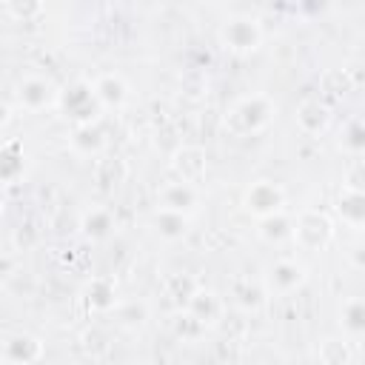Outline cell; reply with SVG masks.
I'll list each match as a JSON object with an SVG mask.
<instances>
[{
    "mask_svg": "<svg viewBox=\"0 0 365 365\" xmlns=\"http://www.w3.org/2000/svg\"><path fill=\"white\" fill-rule=\"evenodd\" d=\"M277 114V103L257 91V94H245L240 100H234L225 114H222V128L231 134V137H251V134H259L271 125Z\"/></svg>",
    "mask_w": 365,
    "mask_h": 365,
    "instance_id": "6da1fadb",
    "label": "cell"
},
{
    "mask_svg": "<svg viewBox=\"0 0 365 365\" xmlns=\"http://www.w3.org/2000/svg\"><path fill=\"white\" fill-rule=\"evenodd\" d=\"M336 237V222L328 211L322 208H305L294 217V231H291V242L299 251L317 254L325 251Z\"/></svg>",
    "mask_w": 365,
    "mask_h": 365,
    "instance_id": "7a4b0ae2",
    "label": "cell"
},
{
    "mask_svg": "<svg viewBox=\"0 0 365 365\" xmlns=\"http://www.w3.org/2000/svg\"><path fill=\"white\" fill-rule=\"evenodd\" d=\"M217 40L231 54H251L262 43V26L251 14H231V17H225L220 23Z\"/></svg>",
    "mask_w": 365,
    "mask_h": 365,
    "instance_id": "3957f363",
    "label": "cell"
},
{
    "mask_svg": "<svg viewBox=\"0 0 365 365\" xmlns=\"http://www.w3.org/2000/svg\"><path fill=\"white\" fill-rule=\"evenodd\" d=\"M242 211L254 220H265L271 214L285 211L288 205V194L277 180H254L245 191H242Z\"/></svg>",
    "mask_w": 365,
    "mask_h": 365,
    "instance_id": "277c9868",
    "label": "cell"
},
{
    "mask_svg": "<svg viewBox=\"0 0 365 365\" xmlns=\"http://www.w3.org/2000/svg\"><path fill=\"white\" fill-rule=\"evenodd\" d=\"M57 106L66 111V117L74 123V125H86V123H97L100 117V103L91 91V83L88 80H74L68 83L66 88H60V100Z\"/></svg>",
    "mask_w": 365,
    "mask_h": 365,
    "instance_id": "5b68a950",
    "label": "cell"
},
{
    "mask_svg": "<svg viewBox=\"0 0 365 365\" xmlns=\"http://www.w3.org/2000/svg\"><path fill=\"white\" fill-rule=\"evenodd\" d=\"M14 97H17V106H20L23 111L37 114V111H46V108L57 106V100H60V86H57L51 77H46V74H26L23 80H17Z\"/></svg>",
    "mask_w": 365,
    "mask_h": 365,
    "instance_id": "8992f818",
    "label": "cell"
},
{
    "mask_svg": "<svg viewBox=\"0 0 365 365\" xmlns=\"http://www.w3.org/2000/svg\"><path fill=\"white\" fill-rule=\"evenodd\" d=\"M308 282V268L297 259H277L262 274V288L268 297H291Z\"/></svg>",
    "mask_w": 365,
    "mask_h": 365,
    "instance_id": "52a82bcc",
    "label": "cell"
},
{
    "mask_svg": "<svg viewBox=\"0 0 365 365\" xmlns=\"http://www.w3.org/2000/svg\"><path fill=\"white\" fill-rule=\"evenodd\" d=\"M171 174L180 180V182H188V185H200L208 174V151L197 143H182L174 148L171 160Z\"/></svg>",
    "mask_w": 365,
    "mask_h": 365,
    "instance_id": "ba28073f",
    "label": "cell"
},
{
    "mask_svg": "<svg viewBox=\"0 0 365 365\" xmlns=\"http://www.w3.org/2000/svg\"><path fill=\"white\" fill-rule=\"evenodd\" d=\"M46 356V342L34 334L17 331L0 342V362L3 365H40Z\"/></svg>",
    "mask_w": 365,
    "mask_h": 365,
    "instance_id": "9c48e42d",
    "label": "cell"
},
{
    "mask_svg": "<svg viewBox=\"0 0 365 365\" xmlns=\"http://www.w3.org/2000/svg\"><path fill=\"white\" fill-rule=\"evenodd\" d=\"M294 123L305 137H322L334 123V108H331V103H325L319 97H305L297 106Z\"/></svg>",
    "mask_w": 365,
    "mask_h": 365,
    "instance_id": "30bf717a",
    "label": "cell"
},
{
    "mask_svg": "<svg viewBox=\"0 0 365 365\" xmlns=\"http://www.w3.org/2000/svg\"><path fill=\"white\" fill-rule=\"evenodd\" d=\"M91 91H94V97H97L103 111H120L131 97V88H128L125 77L117 74V71H106V74L94 77L91 80Z\"/></svg>",
    "mask_w": 365,
    "mask_h": 365,
    "instance_id": "8fae6325",
    "label": "cell"
},
{
    "mask_svg": "<svg viewBox=\"0 0 365 365\" xmlns=\"http://www.w3.org/2000/svg\"><path fill=\"white\" fill-rule=\"evenodd\" d=\"M157 208H168V211H177V214L191 217L200 208V188L197 185H188V182H180V180L165 182L157 191Z\"/></svg>",
    "mask_w": 365,
    "mask_h": 365,
    "instance_id": "7c38bea8",
    "label": "cell"
},
{
    "mask_svg": "<svg viewBox=\"0 0 365 365\" xmlns=\"http://www.w3.org/2000/svg\"><path fill=\"white\" fill-rule=\"evenodd\" d=\"M83 302L94 314H111V311H117V305H120L117 282L111 277H91L83 285Z\"/></svg>",
    "mask_w": 365,
    "mask_h": 365,
    "instance_id": "4fadbf2b",
    "label": "cell"
},
{
    "mask_svg": "<svg viewBox=\"0 0 365 365\" xmlns=\"http://www.w3.org/2000/svg\"><path fill=\"white\" fill-rule=\"evenodd\" d=\"M117 228V217L108 205H91L80 214V234L88 240V242H103L114 234Z\"/></svg>",
    "mask_w": 365,
    "mask_h": 365,
    "instance_id": "5bb4252c",
    "label": "cell"
},
{
    "mask_svg": "<svg viewBox=\"0 0 365 365\" xmlns=\"http://www.w3.org/2000/svg\"><path fill=\"white\" fill-rule=\"evenodd\" d=\"M68 143H71V148H74L80 157H91V160L103 157V154H106V145H108V140H106V131L100 128V123L74 125V131H71Z\"/></svg>",
    "mask_w": 365,
    "mask_h": 365,
    "instance_id": "9a60e30c",
    "label": "cell"
},
{
    "mask_svg": "<svg viewBox=\"0 0 365 365\" xmlns=\"http://www.w3.org/2000/svg\"><path fill=\"white\" fill-rule=\"evenodd\" d=\"M151 228H154V234H157L160 240L177 242V240H185V237H188L191 217L177 214V211H168V208H154V214H151Z\"/></svg>",
    "mask_w": 365,
    "mask_h": 365,
    "instance_id": "2e32d148",
    "label": "cell"
},
{
    "mask_svg": "<svg viewBox=\"0 0 365 365\" xmlns=\"http://www.w3.org/2000/svg\"><path fill=\"white\" fill-rule=\"evenodd\" d=\"M185 311H188L194 319H200L205 328H211V325H217V322L222 319L225 305H222V299H220L214 291H208V288H197V294L188 299Z\"/></svg>",
    "mask_w": 365,
    "mask_h": 365,
    "instance_id": "e0dca14e",
    "label": "cell"
},
{
    "mask_svg": "<svg viewBox=\"0 0 365 365\" xmlns=\"http://www.w3.org/2000/svg\"><path fill=\"white\" fill-rule=\"evenodd\" d=\"M336 214H339V220L348 228L362 231V225H365V191L339 188V194H336Z\"/></svg>",
    "mask_w": 365,
    "mask_h": 365,
    "instance_id": "ac0fdd59",
    "label": "cell"
},
{
    "mask_svg": "<svg viewBox=\"0 0 365 365\" xmlns=\"http://www.w3.org/2000/svg\"><path fill=\"white\" fill-rule=\"evenodd\" d=\"M125 177H128V165H125L123 157H117V154L97 157V163H94V180H97L100 188L114 191V188H120L125 182Z\"/></svg>",
    "mask_w": 365,
    "mask_h": 365,
    "instance_id": "d6986e66",
    "label": "cell"
},
{
    "mask_svg": "<svg viewBox=\"0 0 365 365\" xmlns=\"http://www.w3.org/2000/svg\"><path fill=\"white\" fill-rule=\"evenodd\" d=\"M291 231H294V217L288 211H279V214H271L265 220H257V234L268 245L291 242Z\"/></svg>",
    "mask_w": 365,
    "mask_h": 365,
    "instance_id": "ffe728a7",
    "label": "cell"
},
{
    "mask_svg": "<svg viewBox=\"0 0 365 365\" xmlns=\"http://www.w3.org/2000/svg\"><path fill=\"white\" fill-rule=\"evenodd\" d=\"M354 91V77L348 74V68H328L319 77V100H342Z\"/></svg>",
    "mask_w": 365,
    "mask_h": 365,
    "instance_id": "44dd1931",
    "label": "cell"
},
{
    "mask_svg": "<svg viewBox=\"0 0 365 365\" xmlns=\"http://www.w3.org/2000/svg\"><path fill=\"white\" fill-rule=\"evenodd\" d=\"M339 328L345 339H359L365 331V302L362 297H348L339 308Z\"/></svg>",
    "mask_w": 365,
    "mask_h": 365,
    "instance_id": "7402d4cb",
    "label": "cell"
},
{
    "mask_svg": "<svg viewBox=\"0 0 365 365\" xmlns=\"http://www.w3.org/2000/svg\"><path fill=\"white\" fill-rule=\"evenodd\" d=\"M231 297H234V305L240 311H245V314H254V311H259L268 302V294H265L262 282H251V279L237 282L234 291H231Z\"/></svg>",
    "mask_w": 365,
    "mask_h": 365,
    "instance_id": "603a6c76",
    "label": "cell"
},
{
    "mask_svg": "<svg viewBox=\"0 0 365 365\" xmlns=\"http://www.w3.org/2000/svg\"><path fill=\"white\" fill-rule=\"evenodd\" d=\"M317 356L322 365H351L354 362V348L351 339L345 336H325L317 348Z\"/></svg>",
    "mask_w": 365,
    "mask_h": 365,
    "instance_id": "cb8c5ba5",
    "label": "cell"
},
{
    "mask_svg": "<svg viewBox=\"0 0 365 365\" xmlns=\"http://www.w3.org/2000/svg\"><path fill=\"white\" fill-rule=\"evenodd\" d=\"M197 288H200V282H197L191 274L174 271V274H168V277H165V297H168L177 308H185V305H188V299L197 294Z\"/></svg>",
    "mask_w": 365,
    "mask_h": 365,
    "instance_id": "d4e9b609",
    "label": "cell"
},
{
    "mask_svg": "<svg viewBox=\"0 0 365 365\" xmlns=\"http://www.w3.org/2000/svg\"><path fill=\"white\" fill-rule=\"evenodd\" d=\"M23 174V148L20 143L9 140L0 145V182H14Z\"/></svg>",
    "mask_w": 365,
    "mask_h": 365,
    "instance_id": "484cf974",
    "label": "cell"
},
{
    "mask_svg": "<svg viewBox=\"0 0 365 365\" xmlns=\"http://www.w3.org/2000/svg\"><path fill=\"white\" fill-rule=\"evenodd\" d=\"M171 331H174V336L182 339V342H197V339L205 334V325H202L200 319H194L185 308H177V314H174V319H171Z\"/></svg>",
    "mask_w": 365,
    "mask_h": 365,
    "instance_id": "4316f807",
    "label": "cell"
},
{
    "mask_svg": "<svg viewBox=\"0 0 365 365\" xmlns=\"http://www.w3.org/2000/svg\"><path fill=\"white\" fill-rule=\"evenodd\" d=\"M80 348L88 354V356H103V354H108V348H111V336H108V331L106 328H100V325H88V328H83V334H80Z\"/></svg>",
    "mask_w": 365,
    "mask_h": 365,
    "instance_id": "83f0119b",
    "label": "cell"
},
{
    "mask_svg": "<svg viewBox=\"0 0 365 365\" xmlns=\"http://www.w3.org/2000/svg\"><path fill=\"white\" fill-rule=\"evenodd\" d=\"M339 145H342V151H348V154H354V157H359V154L365 151V125H362V120H351V123L342 128Z\"/></svg>",
    "mask_w": 365,
    "mask_h": 365,
    "instance_id": "f1b7e54d",
    "label": "cell"
},
{
    "mask_svg": "<svg viewBox=\"0 0 365 365\" xmlns=\"http://www.w3.org/2000/svg\"><path fill=\"white\" fill-rule=\"evenodd\" d=\"M11 242H14V248H20V251H31V248L40 242L37 225H34V222H20V225L14 228V234H11Z\"/></svg>",
    "mask_w": 365,
    "mask_h": 365,
    "instance_id": "f546056e",
    "label": "cell"
},
{
    "mask_svg": "<svg viewBox=\"0 0 365 365\" xmlns=\"http://www.w3.org/2000/svg\"><path fill=\"white\" fill-rule=\"evenodd\" d=\"M3 9H6V14H11V17L20 20V23H29L31 17L43 14V6H40V3H6Z\"/></svg>",
    "mask_w": 365,
    "mask_h": 365,
    "instance_id": "4dcf8cb0",
    "label": "cell"
},
{
    "mask_svg": "<svg viewBox=\"0 0 365 365\" xmlns=\"http://www.w3.org/2000/svg\"><path fill=\"white\" fill-rule=\"evenodd\" d=\"M362 182H365V168H362V163L356 160L348 171H345V180H342V188H351V191H365L362 188Z\"/></svg>",
    "mask_w": 365,
    "mask_h": 365,
    "instance_id": "1f68e13d",
    "label": "cell"
},
{
    "mask_svg": "<svg viewBox=\"0 0 365 365\" xmlns=\"http://www.w3.org/2000/svg\"><path fill=\"white\" fill-rule=\"evenodd\" d=\"M9 123H11V106H9V100L0 97V128H6Z\"/></svg>",
    "mask_w": 365,
    "mask_h": 365,
    "instance_id": "d6a6232c",
    "label": "cell"
},
{
    "mask_svg": "<svg viewBox=\"0 0 365 365\" xmlns=\"http://www.w3.org/2000/svg\"><path fill=\"white\" fill-rule=\"evenodd\" d=\"M134 365H160V362H154V359H140V362H134Z\"/></svg>",
    "mask_w": 365,
    "mask_h": 365,
    "instance_id": "836d02e7",
    "label": "cell"
}]
</instances>
